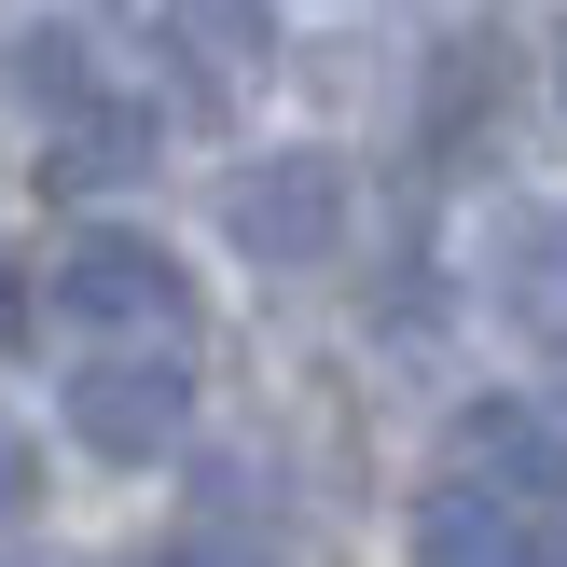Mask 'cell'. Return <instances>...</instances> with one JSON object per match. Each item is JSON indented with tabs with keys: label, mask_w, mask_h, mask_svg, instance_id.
Segmentation results:
<instances>
[{
	"label": "cell",
	"mask_w": 567,
	"mask_h": 567,
	"mask_svg": "<svg viewBox=\"0 0 567 567\" xmlns=\"http://www.w3.org/2000/svg\"><path fill=\"white\" fill-rule=\"evenodd\" d=\"M181 430H194V374H181V360L111 347V360H83V374H70V443H83V457L153 471V457H181Z\"/></svg>",
	"instance_id": "obj_1"
},
{
	"label": "cell",
	"mask_w": 567,
	"mask_h": 567,
	"mask_svg": "<svg viewBox=\"0 0 567 567\" xmlns=\"http://www.w3.org/2000/svg\"><path fill=\"white\" fill-rule=\"evenodd\" d=\"M221 236L249 249V264H332V236H347V166L332 153H264L221 181Z\"/></svg>",
	"instance_id": "obj_2"
},
{
	"label": "cell",
	"mask_w": 567,
	"mask_h": 567,
	"mask_svg": "<svg viewBox=\"0 0 567 567\" xmlns=\"http://www.w3.org/2000/svg\"><path fill=\"white\" fill-rule=\"evenodd\" d=\"M55 305H70V319H97V332H194L181 264H166L153 236H125V221H97V236L55 249Z\"/></svg>",
	"instance_id": "obj_3"
},
{
	"label": "cell",
	"mask_w": 567,
	"mask_h": 567,
	"mask_svg": "<svg viewBox=\"0 0 567 567\" xmlns=\"http://www.w3.org/2000/svg\"><path fill=\"white\" fill-rule=\"evenodd\" d=\"M457 485H485V498H567V443L526 402H471L457 415Z\"/></svg>",
	"instance_id": "obj_4"
},
{
	"label": "cell",
	"mask_w": 567,
	"mask_h": 567,
	"mask_svg": "<svg viewBox=\"0 0 567 567\" xmlns=\"http://www.w3.org/2000/svg\"><path fill=\"white\" fill-rule=\"evenodd\" d=\"M166 55H181L208 97L277 70V0H166Z\"/></svg>",
	"instance_id": "obj_5"
},
{
	"label": "cell",
	"mask_w": 567,
	"mask_h": 567,
	"mask_svg": "<svg viewBox=\"0 0 567 567\" xmlns=\"http://www.w3.org/2000/svg\"><path fill=\"white\" fill-rule=\"evenodd\" d=\"M485 277H498V305H513V319H567V208H498Z\"/></svg>",
	"instance_id": "obj_6"
},
{
	"label": "cell",
	"mask_w": 567,
	"mask_h": 567,
	"mask_svg": "<svg viewBox=\"0 0 567 567\" xmlns=\"http://www.w3.org/2000/svg\"><path fill=\"white\" fill-rule=\"evenodd\" d=\"M526 526L540 513H513V498H485V485H443L430 513H415V567H513Z\"/></svg>",
	"instance_id": "obj_7"
},
{
	"label": "cell",
	"mask_w": 567,
	"mask_h": 567,
	"mask_svg": "<svg viewBox=\"0 0 567 567\" xmlns=\"http://www.w3.org/2000/svg\"><path fill=\"white\" fill-rule=\"evenodd\" d=\"M138 166H153V111H70V125H55V153H42V181L55 194H111V181H138Z\"/></svg>",
	"instance_id": "obj_8"
},
{
	"label": "cell",
	"mask_w": 567,
	"mask_h": 567,
	"mask_svg": "<svg viewBox=\"0 0 567 567\" xmlns=\"http://www.w3.org/2000/svg\"><path fill=\"white\" fill-rule=\"evenodd\" d=\"M0 83H14L28 111H97V55H83V28H14V55H0Z\"/></svg>",
	"instance_id": "obj_9"
},
{
	"label": "cell",
	"mask_w": 567,
	"mask_h": 567,
	"mask_svg": "<svg viewBox=\"0 0 567 567\" xmlns=\"http://www.w3.org/2000/svg\"><path fill=\"white\" fill-rule=\"evenodd\" d=\"M498 83H513L498 42H443L430 55V138H471V111H498Z\"/></svg>",
	"instance_id": "obj_10"
},
{
	"label": "cell",
	"mask_w": 567,
	"mask_h": 567,
	"mask_svg": "<svg viewBox=\"0 0 567 567\" xmlns=\"http://www.w3.org/2000/svg\"><path fill=\"white\" fill-rule=\"evenodd\" d=\"M28 498H42V443H14V430H0V526H14Z\"/></svg>",
	"instance_id": "obj_11"
},
{
	"label": "cell",
	"mask_w": 567,
	"mask_h": 567,
	"mask_svg": "<svg viewBox=\"0 0 567 567\" xmlns=\"http://www.w3.org/2000/svg\"><path fill=\"white\" fill-rule=\"evenodd\" d=\"M166 567H264V554H249V540H181Z\"/></svg>",
	"instance_id": "obj_12"
},
{
	"label": "cell",
	"mask_w": 567,
	"mask_h": 567,
	"mask_svg": "<svg viewBox=\"0 0 567 567\" xmlns=\"http://www.w3.org/2000/svg\"><path fill=\"white\" fill-rule=\"evenodd\" d=\"M14 332H28V277L0 264V347H14Z\"/></svg>",
	"instance_id": "obj_13"
},
{
	"label": "cell",
	"mask_w": 567,
	"mask_h": 567,
	"mask_svg": "<svg viewBox=\"0 0 567 567\" xmlns=\"http://www.w3.org/2000/svg\"><path fill=\"white\" fill-rule=\"evenodd\" d=\"M554 97H567V42H554Z\"/></svg>",
	"instance_id": "obj_14"
}]
</instances>
